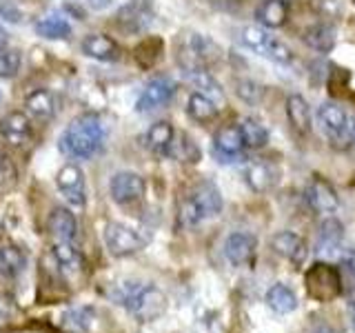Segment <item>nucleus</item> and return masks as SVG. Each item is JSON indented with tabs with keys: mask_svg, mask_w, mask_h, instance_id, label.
<instances>
[{
	"mask_svg": "<svg viewBox=\"0 0 355 333\" xmlns=\"http://www.w3.org/2000/svg\"><path fill=\"white\" fill-rule=\"evenodd\" d=\"M109 298L140 322L158 320L166 311V296L155 284L127 280L114 284V289L109 291Z\"/></svg>",
	"mask_w": 355,
	"mask_h": 333,
	"instance_id": "f257e3e1",
	"label": "nucleus"
},
{
	"mask_svg": "<svg viewBox=\"0 0 355 333\" xmlns=\"http://www.w3.org/2000/svg\"><path fill=\"white\" fill-rule=\"evenodd\" d=\"M107 129L96 114H83L71 120V125L60 136V151L69 158H92L103 149Z\"/></svg>",
	"mask_w": 355,
	"mask_h": 333,
	"instance_id": "f03ea898",
	"label": "nucleus"
},
{
	"mask_svg": "<svg viewBox=\"0 0 355 333\" xmlns=\"http://www.w3.org/2000/svg\"><path fill=\"white\" fill-rule=\"evenodd\" d=\"M220 211H222L220 189L214 182L205 180L196 185L191 191H189V196L182 200L180 211H178V220H180L182 227L191 229V227L202 225L205 220L220 216Z\"/></svg>",
	"mask_w": 355,
	"mask_h": 333,
	"instance_id": "7ed1b4c3",
	"label": "nucleus"
},
{
	"mask_svg": "<svg viewBox=\"0 0 355 333\" xmlns=\"http://www.w3.org/2000/svg\"><path fill=\"white\" fill-rule=\"evenodd\" d=\"M318 122L336 149H349L355 142V118H349L340 105L322 103L318 107Z\"/></svg>",
	"mask_w": 355,
	"mask_h": 333,
	"instance_id": "20e7f679",
	"label": "nucleus"
},
{
	"mask_svg": "<svg viewBox=\"0 0 355 333\" xmlns=\"http://www.w3.org/2000/svg\"><path fill=\"white\" fill-rule=\"evenodd\" d=\"M240 40L244 47H249L251 51L264 56V58H269L277 65H291L295 60L293 49L280 38H275L264 27H244L240 31Z\"/></svg>",
	"mask_w": 355,
	"mask_h": 333,
	"instance_id": "39448f33",
	"label": "nucleus"
},
{
	"mask_svg": "<svg viewBox=\"0 0 355 333\" xmlns=\"http://www.w3.org/2000/svg\"><path fill=\"white\" fill-rule=\"evenodd\" d=\"M306 293L315 300V302H331L342 293V278L336 266L327 262H315L304 273Z\"/></svg>",
	"mask_w": 355,
	"mask_h": 333,
	"instance_id": "423d86ee",
	"label": "nucleus"
},
{
	"mask_svg": "<svg viewBox=\"0 0 355 333\" xmlns=\"http://www.w3.org/2000/svg\"><path fill=\"white\" fill-rule=\"evenodd\" d=\"M103 236L109 253L116 255V258H127V255L138 253L144 247V242H147L136 229L122 225V222H109Z\"/></svg>",
	"mask_w": 355,
	"mask_h": 333,
	"instance_id": "0eeeda50",
	"label": "nucleus"
},
{
	"mask_svg": "<svg viewBox=\"0 0 355 333\" xmlns=\"http://www.w3.org/2000/svg\"><path fill=\"white\" fill-rule=\"evenodd\" d=\"M55 185H58L62 198L76 209H83L87 205V189H85V173L78 164L67 162L60 166L58 176H55Z\"/></svg>",
	"mask_w": 355,
	"mask_h": 333,
	"instance_id": "6e6552de",
	"label": "nucleus"
},
{
	"mask_svg": "<svg viewBox=\"0 0 355 333\" xmlns=\"http://www.w3.org/2000/svg\"><path fill=\"white\" fill-rule=\"evenodd\" d=\"M109 191L116 205H133L144 196L147 185H144V178L136 171H118L111 178Z\"/></svg>",
	"mask_w": 355,
	"mask_h": 333,
	"instance_id": "1a4fd4ad",
	"label": "nucleus"
},
{
	"mask_svg": "<svg viewBox=\"0 0 355 333\" xmlns=\"http://www.w3.org/2000/svg\"><path fill=\"white\" fill-rule=\"evenodd\" d=\"M247 149L244 147V140H242V133L238 125H229V127H220L214 136V158L220 164H231L236 162L242 151Z\"/></svg>",
	"mask_w": 355,
	"mask_h": 333,
	"instance_id": "9d476101",
	"label": "nucleus"
},
{
	"mask_svg": "<svg viewBox=\"0 0 355 333\" xmlns=\"http://www.w3.org/2000/svg\"><path fill=\"white\" fill-rule=\"evenodd\" d=\"M306 200L309 207L318 211V214H336L340 207V198L336 187H333L327 178L322 176H313L306 185Z\"/></svg>",
	"mask_w": 355,
	"mask_h": 333,
	"instance_id": "9b49d317",
	"label": "nucleus"
},
{
	"mask_svg": "<svg viewBox=\"0 0 355 333\" xmlns=\"http://www.w3.org/2000/svg\"><path fill=\"white\" fill-rule=\"evenodd\" d=\"M175 94V83L171 78H153L151 83H147V87L142 89V94L136 100V111L140 114H149L153 109L164 107Z\"/></svg>",
	"mask_w": 355,
	"mask_h": 333,
	"instance_id": "f8f14e48",
	"label": "nucleus"
},
{
	"mask_svg": "<svg viewBox=\"0 0 355 333\" xmlns=\"http://www.w3.org/2000/svg\"><path fill=\"white\" fill-rule=\"evenodd\" d=\"M271 249L277 255H282L284 260L295 264V266L304 264L306 258H309V244H306V240L302 236H297V233H293V231L275 233V236L271 238Z\"/></svg>",
	"mask_w": 355,
	"mask_h": 333,
	"instance_id": "ddd939ff",
	"label": "nucleus"
},
{
	"mask_svg": "<svg viewBox=\"0 0 355 333\" xmlns=\"http://www.w3.org/2000/svg\"><path fill=\"white\" fill-rule=\"evenodd\" d=\"M277 169L266 160H249L244 164V182L249 185L251 191L264 194L277 185Z\"/></svg>",
	"mask_w": 355,
	"mask_h": 333,
	"instance_id": "4468645a",
	"label": "nucleus"
},
{
	"mask_svg": "<svg viewBox=\"0 0 355 333\" xmlns=\"http://www.w3.org/2000/svg\"><path fill=\"white\" fill-rule=\"evenodd\" d=\"M255 247H258L255 236H251L247 231H233L225 240V258L233 266H242L251 262V258L255 255Z\"/></svg>",
	"mask_w": 355,
	"mask_h": 333,
	"instance_id": "2eb2a0df",
	"label": "nucleus"
},
{
	"mask_svg": "<svg viewBox=\"0 0 355 333\" xmlns=\"http://www.w3.org/2000/svg\"><path fill=\"white\" fill-rule=\"evenodd\" d=\"M0 136L9 142L11 147H25L31 140V122L27 114L22 111H9V114L0 120Z\"/></svg>",
	"mask_w": 355,
	"mask_h": 333,
	"instance_id": "dca6fc26",
	"label": "nucleus"
},
{
	"mask_svg": "<svg viewBox=\"0 0 355 333\" xmlns=\"http://www.w3.org/2000/svg\"><path fill=\"white\" fill-rule=\"evenodd\" d=\"M47 229L55 242H73L78 236V220L67 207H55L47 218Z\"/></svg>",
	"mask_w": 355,
	"mask_h": 333,
	"instance_id": "f3484780",
	"label": "nucleus"
},
{
	"mask_svg": "<svg viewBox=\"0 0 355 333\" xmlns=\"http://www.w3.org/2000/svg\"><path fill=\"white\" fill-rule=\"evenodd\" d=\"M288 14H291V7L280 3V0H264L255 9V20L264 29H277L288 22Z\"/></svg>",
	"mask_w": 355,
	"mask_h": 333,
	"instance_id": "a211bd4d",
	"label": "nucleus"
},
{
	"mask_svg": "<svg viewBox=\"0 0 355 333\" xmlns=\"http://www.w3.org/2000/svg\"><path fill=\"white\" fill-rule=\"evenodd\" d=\"M83 53L89 56V58H94V60H103V62H111V60H118V44L103 36V33H89V36H85L83 40Z\"/></svg>",
	"mask_w": 355,
	"mask_h": 333,
	"instance_id": "6ab92c4d",
	"label": "nucleus"
},
{
	"mask_svg": "<svg viewBox=\"0 0 355 333\" xmlns=\"http://www.w3.org/2000/svg\"><path fill=\"white\" fill-rule=\"evenodd\" d=\"M53 260L67 275H78L85 269V258L71 242H55L53 244Z\"/></svg>",
	"mask_w": 355,
	"mask_h": 333,
	"instance_id": "aec40b11",
	"label": "nucleus"
},
{
	"mask_svg": "<svg viewBox=\"0 0 355 333\" xmlns=\"http://www.w3.org/2000/svg\"><path fill=\"white\" fill-rule=\"evenodd\" d=\"M173 125L166 120H160V122H153L149 127L147 136H144V142H147V147L153 151V153H160V155H169L171 153V144H173Z\"/></svg>",
	"mask_w": 355,
	"mask_h": 333,
	"instance_id": "412c9836",
	"label": "nucleus"
},
{
	"mask_svg": "<svg viewBox=\"0 0 355 333\" xmlns=\"http://www.w3.org/2000/svg\"><path fill=\"white\" fill-rule=\"evenodd\" d=\"M266 305H269V309L273 311V314L277 316H286L291 314V311L297 309V296L291 287H286L282 282L273 284L269 291H266Z\"/></svg>",
	"mask_w": 355,
	"mask_h": 333,
	"instance_id": "4be33fe9",
	"label": "nucleus"
},
{
	"mask_svg": "<svg viewBox=\"0 0 355 333\" xmlns=\"http://www.w3.org/2000/svg\"><path fill=\"white\" fill-rule=\"evenodd\" d=\"M286 118L295 131H300V133L311 131V107L304 96L291 94L286 98Z\"/></svg>",
	"mask_w": 355,
	"mask_h": 333,
	"instance_id": "5701e85b",
	"label": "nucleus"
},
{
	"mask_svg": "<svg viewBox=\"0 0 355 333\" xmlns=\"http://www.w3.org/2000/svg\"><path fill=\"white\" fill-rule=\"evenodd\" d=\"M187 78H189V83H191L200 94H205L207 98H211L216 105L225 103V92H222L220 83L214 78V74H211L209 69H205V67H202V69L187 71Z\"/></svg>",
	"mask_w": 355,
	"mask_h": 333,
	"instance_id": "b1692460",
	"label": "nucleus"
},
{
	"mask_svg": "<svg viewBox=\"0 0 355 333\" xmlns=\"http://www.w3.org/2000/svg\"><path fill=\"white\" fill-rule=\"evenodd\" d=\"M25 107L27 111L33 116V118H38L40 122H47L53 118L55 114V103H53V96L47 92V89H36V92H31L25 100Z\"/></svg>",
	"mask_w": 355,
	"mask_h": 333,
	"instance_id": "393cba45",
	"label": "nucleus"
},
{
	"mask_svg": "<svg viewBox=\"0 0 355 333\" xmlns=\"http://www.w3.org/2000/svg\"><path fill=\"white\" fill-rule=\"evenodd\" d=\"M336 29L331 25H324V22H320V25H313L304 31V42L309 44L311 49H315L320 53H329L333 47H336Z\"/></svg>",
	"mask_w": 355,
	"mask_h": 333,
	"instance_id": "a878e982",
	"label": "nucleus"
},
{
	"mask_svg": "<svg viewBox=\"0 0 355 333\" xmlns=\"http://www.w3.org/2000/svg\"><path fill=\"white\" fill-rule=\"evenodd\" d=\"M238 127H240L244 147H247V149H262V147H266V142H269V129H266L260 120L242 118L238 122Z\"/></svg>",
	"mask_w": 355,
	"mask_h": 333,
	"instance_id": "bb28decb",
	"label": "nucleus"
},
{
	"mask_svg": "<svg viewBox=\"0 0 355 333\" xmlns=\"http://www.w3.org/2000/svg\"><path fill=\"white\" fill-rule=\"evenodd\" d=\"M218 105L214 103L211 98H207L205 94H191L187 100V114L189 118H193L196 122H211V120H216L218 116Z\"/></svg>",
	"mask_w": 355,
	"mask_h": 333,
	"instance_id": "cd10ccee",
	"label": "nucleus"
},
{
	"mask_svg": "<svg viewBox=\"0 0 355 333\" xmlns=\"http://www.w3.org/2000/svg\"><path fill=\"white\" fill-rule=\"evenodd\" d=\"M27 266V258L18 247L14 244H3L0 247V273L7 278H16L25 271Z\"/></svg>",
	"mask_w": 355,
	"mask_h": 333,
	"instance_id": "c85d7f7f",
	"label": "nucleus"
},
{
	"mask_svg": "<svg viewBox=\"0 0 355 333\" xmlns=\"http://www.w3.org/2000/svg\"><path fill=\"white\" fill-rule=\"evenodd\" d=\"M344 238V225L336 218L329 216L324 222L320 225V240H318V249L320 251H336L340 247V242Z\"/></svg>",
	"mask_w": 355,
	"mask_h": 333,
	"instance_id": "c756f323",
	"label": "nucleus"
},
{
	"mask_svg": "<svg viewBox=\"0 0 355 333\" xmlns=\"http://www.w3.org/2000/svg\"><path fill=\"white\" fill-rule=\"evenodd\" d=\"M118 22L129 31H144L151 22V14L142 5L133 3V5L122 7V11L118 14Z\"/></svg>",
	"mask_w": 355,
	"mask_h": 333,
	"instance_id": "7c9ffc66",
	"label": "nucleus"
},
{
	"mask_svg": "<svg viewBox=\"0 0 355 333\" xmlns=\"http://www.w3.org/2000/svg\"><path fill=\"white\" fill-rule=\"evenodd\" d=\"M92 318H94V311L87 309V307L69 309L62 316V331L64 333H89V327H92Z\"/></svg>",
	"mask_w": 355,
	"mask_h": 333,
	"instance_id": "2f4dec72",
	"label": "nucleus"
},
{
	"mask_svg": "<svg viewBox=\"0 0 355 333\" xmlns=\"http://www.w3.org/2000/svg\"><path fill=\"white\" fill-rule=\"evenodd\" d=\"M36 33L42 38H47V40H64V38L71 36V27L67 20L49 16V18L36 22Z\"/></svg>",
	"mask_w": 355,
	"mask_h": 333,
	"instance_id": "473e14b6",
	"label": "nucleus"
},
{
	"mask_svg": "<svg viewBox=\"0 0 355 333\" xmlns=\"http://www.w3.org/2000/svg\"><path fill=\"white\" fill-rule=\"evenodd\" d=\"M20 51L16 49H0V78H14L20 69Z\"/></svg>",
	"mask_w": 355,
	"mask_h": 333,
	"instance_id": "72a5a7b5",
	"label": "nucleus"
},
{
	"mask_svg": "<svg viewBox=\"0 0 355 333\" xmlns=\"http://www.w3.org/2000/svg\"><path fill=\"white\" fill-rule=\"evenodd\" d=\"M236 94L247 105H255L262 98V87L258 83H253V80H240L236 85Z\"/></svg>",
	"mask_w": 355,
	"mask_h": 333,
	"instance_id": "f704fd0d",
	"label": "nucleus"
},
{
	"mask_svg": "<svg viewBox=\"0 0 355 333\" xmlns=\"http://www.w3.org/2000/svg\"><path fill=\"white\" fill-rule=\"evenodd\" d=\"M169 155H178V158H182L184 162H198L200 151H198V147L193 144V140H189V138L184 136L182 142L178 144V149L171 147V153H169Z\"/></svg>",
	"mask_w": 355,
	"mask_h": 333,
	"instance_id": "c9c22d12",
	"label": "nucleus"
},
{
	"mask_svg": "<svg viewBox=\"0 0 355 333\" xmlns=\"http://www.w3.org/2000/svg\"><path fill=\"white\" fill-rule=\"evenodd\" d=\"M16 178V169L11 166L7 155H0V189H7V180L14 182Z\"/></svg>",
	"mask_w": 355,
	"mask_h": 333,
	"instance_id": "e433bc0d",
	"label": "nucleus"
},
{
	"mask_svg": "<svg viewBox=\"0 0 355 333\" xmlns=\"http://www.w3.org/2000/svg\"><path fill=\"white\" fill-rule=\"evenodd\" d=\"M0 18H5L7 22H18L22 16H20V11L14 5H9V3H5V0H0Z\"/></svg>",
	"mask_w": 355,
	"mask_h": 333,
	"instance_id": "4c0bfd02",
	"label": "nucleus"
},
{
	"mask_svg": "<svg viewBox=\"0 0 355 333\" xmlns=\"http://www.w3.org/2000/svg\"><path fill=\"white\" fill-rule=\"evenodd\" d=\"M11 314H14V302H11V298L0 296V325L9 322Z\"/></svg>",
	"mask_w": 355,
	"mask_h": 333,
	"instance_id": "58836bf2",
	"label": "nucleus"
},
{
	"mask_svg": "<svg viewBox=\"0 0 355 333\" xmlns=\"http://www.w3.org/2000/svg\"><path fill=\"white\" fill-rule=\"evenodd\" d=\"M89 7L96 9V11H103V9H109L111 5H114V0H87Z\"/></svg>",
	"mask_w": 355,
	"mask_h": 333,
	"instance_id": "ea45409f",
	"label": "nucleus"
},
{
	"mask_svg": "<svg viewBox=\"0 0 355 333\" xmlns=\"http://www.w3.org/2000/svg\"><path fill=\"white\" fill-rule=\"evenodd\" d=\"M347 264H349L351 273L355 275V249H353V251H349V255H347Z\"/></svg>",
	"mask_w": 355,
	"mask_h": 333,
	"instance_id": "a19ab883",
	"label": "nucleus"
},
{
	"mask_svg": "<svg viewBox=\"0 0 355 333\" xmlns=\"http://www.w3.org/2000/svg\"><path fill=\"white\" fill-rule=\"evenodd\" d=\"M7 40H9V33L0 27V49H5V44H7Z\"/></svg>",
	"mask_w": 355,
	"mask_h": 333,
	"instance_id": "79ce46f5",
	"label": "nucleus"
},
{
	"mask_svg": "<svg viewBox=\"0 0 355 333\" xmlns=\"http://www.w3.org/2000/svg\"><path fill=\"white\" fill-rule=\"evenodd\" d=\"M349 316H351V325L355 327V302H353V305L349 307Z\"/></svg>",
	"mask_w": 355,
	"mask_h": 333,
	"instance_id": "37998d69",
	"label": "nucleus"
},
{
	"mask_svg": "<svg viewBox=\"0 0 355 333\" xmlns=\"http://www.w3.org/2000/svg\"><path fill=\"white\" fill-rule=\"evenodd\" d=\"M311 333H333V331H331L329 327H318V329H313Z\"/></svg>",
	"mask_w": 355,
	"mask_h": 333,
	"instance_id": "c03bdc74",
	"label": "nucleus"
},
{
	"mask_svg": "<svg viewBox=\"0 0 355 333\" xmlns=\"http://www.w3.org/2000/svg\"><path fill=\"white\" fill-rule=\"evenodd\" d=\"M280 3H284V5H288V7H293L297 0H280Z\"/></svg>",
	"mask_w": 355,
	"mask_h": 333,
	"instance_id": "a18cd8bd",
	"label": "nucleus"
}]
</instances>
